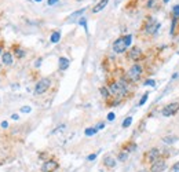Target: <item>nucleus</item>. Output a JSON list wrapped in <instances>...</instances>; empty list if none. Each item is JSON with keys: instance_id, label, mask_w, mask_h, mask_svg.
Here are the masks:
<instances>
[{"instance_id": "18", "label": "nucleus", "mask_w": 179, "mask_h": 172, "mask_svg": "<svg viewBox=\"0 0 179 172\" xmlns=\"http://www.w3.org/2000/svg\"><path fill=\"white\" fill-rule=\"evenodd\" d=\"M59 39H61V33H59V32H53V34H51V37H50L51 43H58Z\"/></svg>"}, {"instance_id": "38", "label": "nucleus", "mask_w": 179, "mask_h": 172, "mask_svg": "<svg viewBox=\"0 0 179 172\" xmlns=\"http://www.w3.org/2000/svg\"><path fill=\"white\" fill-rule=\"evenodd\" d=\"M77 2H83V0H77Z\"/></svg>"}, {"instance_id": "28", "label": "nucleus", "mask_w": 179, "mask_h": 172, "mask_svg": "<svg viewBox=\"0 0 179 172\" xmlns=\"http://www.w3.org/2000/svg\"><path fill=\"white\" fill-rule=\"evenodd\" d=\"M30 110H32V107H30V106H25V107H22V109H21L22 113H29Z\"/></svg>"}, {"instance_id": "21", "label": "nucleus", "mask_w": 179, "mask_h": 172, "mask_svg": "<svg viewBox=\"0 0 179 172\" xmlns=\"http://www.w3.org/2000/svg\"><path fill=\"white\" fill-rule=\"evenodd\" d=\"M131 124H132V117L128 116V117H127V119L123 121V128H128Z\"/></svg>"}, {"instance_id": "9", "label": "nucleus", "mask_w": 179, "mask_h": 172, "mask_svg": "<svg viewBox=\"0 0 179 172\" xmlns=\"http://www.w3.org/2000/svg\"><path fill=\"white\" fill-rule=\"evenodd\" d=\"M59 168V162L57 160H47L44 161L43 167H41V171L43 172H53V171H57Z\"/></svg>"}, {"instance_id": "6", "label": "nucleus", "mask_w": 179, "mask_h": 172, "mask_svg": "<svg viewBox=\"0 0 179 172\" xmlns=\"http://www.w3.org/2000/svg\"><path fill=\"white\" fill-rule=\"evenodd\" d=\"M179 111V102H172V103L165 105L161 109V114L164 117H172Z\"/></svg>"}, {"instance_id": "37", "label": "nucleus", "mask_w": 179, "mask_h": 172, "mask_svg": "<svg viewBox=\"0 0 179 172\" xmlns=\"http://www.w3.org/2000/svg\"><path fill=\"white\" fill-rule=\"evenodd\" d=\"M36 2H41V0H36Z\"/></svg>"}, {"instance_id": "31", "label": "nucleus", "mask_w": 179, "mask_h": 172, "mask_svg": "<svg viewBox=\"0 0 179 172\" xmlns=\"http://www.w3.org/2000/svg\"><path fill=\"white\" fill-rule=\"evenodd\" d=\"M114 117H116V116H114V113H109V114H108V120H109V121H113Z\"/></svg>"}, {"instance_id": "39", "label": "nucleus", "mask_w": 179, "mask_h": 172, "mask_svg": "<svg viewBox=\"0 0 179 172\" xmlns=\"http://www.w3.org/2000/svg\"><path fill=\"white\" fill-rule=\"evenodd\" d=\"M0 51H2V47H0Z\"/></svg>"}, {"instance_id": "36", "label": "nucleus", "mask_w": 179, "mask_h": 172, "mask_svg": "<svg viewBox=\"0 0 179 172\" xmlns=\"http://www.w3.org/2000/svg\"><path fill=\"white\" fill-rule=\"evenodd\" d=\"M169 2V0H163V3H168Z\"/></svg>"}, {"instance_id": "20", "label": "nucleus", "mask_w": 179, "mask_h": 172, "mask_svg": "<svg viewBox=\"0 0 179 172\" xmlns=\"http://www.w3.org/2000/svg\"><path fill=\"white\" fill-rule=\"evenodd\" d=\"M128 154H130V153H127L126 150H121L119 153V157H117V158H119V161H126L127 158H128Z\"/></svg>"}, {"instance_id": "23", "label": "nucleus", "mask_w": 179, "mask_h": 172, "mask_svg": "<svg viewBox=\"0 0 179 172\" xmlns=\"http://www.w3.org/2000/svg\"><path fill=\"white\" fill-rule=\"evenodd\" d=\"M163 141H164L165 143H174V142H177V138H172V136H165Z\"/></svg>"}, {"instance_id": "30", "label": "nucleus", "mask_w": 179, "mask_h": 172, "mask_svg": "<svg viewBox=\"0 0 179 172\" xmlns=\"http://www.w3.org/2000/svg\"><path fill=\"white\" fill-rule=\"evenodd\" d=\"M154 84H156L154 80H148L145 83V85H150V87H154Z\"/></svg>"}, {"instance_id": "12", "label": "nucleus", "mask_w": 179, "mask_h": 172, "mask_svg": "<svg viewBox=\"0 0 179 172\" xmlns=\"http://www.w3.org/2000/svg\"><path fill=\"white\" fill-rule=\"evenodd\" d=\"M69 65H70L69 59L65 58V57H61L59 61H58V68H59V70H66V69L69 68Z\"/></svg>"}, {"instance_id": "1", "label": "nucleus", "mask_w": 179, "mask_h": 172, "mask_svg": "<svg viewBox=\"0 0 179 172\" xmlns=\"http://www.w3.org/2000/svg\"><path fill=\"white\" fill-rule=\"evenodd\" d=\"M158 29H160V22L153 17H146V20L142 24V29L140 30L143 33H146L148 36H153V34L157 33Z\"/></svg>"}, {"instance_id": "25", "label": "nucleus", "mask_w": 179, "mask_h": 172, "mask_svg": "<svg viewBox=\"0 0 179 172\" xmlns=\"http://www.w3.org/2000/svg\"><path fill=\"white\" fill-rule=\"evenodd\" d=\"M172 15L179 17V4H177V6H174V7H172Z\"/></svg>"}, {"instance_id": "17", "label": "nucleus", "mask_w": 179, "mask_h": 172, "mask_svg": "<svg viewBox=\"0 0 179 172\" xmlns=\"http://www.w3.org/2000/svg\"><path fill=\"white\" fill-rule=\"evenodd\" d=\"M97 132H98L97 127H90V128H85V131H84V134L87 136H92V135H95Z\"/></svg>"}, {"instance_id": "40", "label": "nucleus", "mask_w": 179, "mask_h": 172, "mask_svg": "<svg viewBox=\"0 0 179 172\" xmlns=\"http://www.w3.org/2000/svg\"><path fill=\"white\" fill-rule=\"evenodd\" d=\"M53 172H57V171H53Z\"/></svg>"}, {"instance_id": "34", "label": "nucleus", "mask_w": 179, "mask_h": 172, "mask_svg": "<svg viewBox=\"0 0 179 172\" xmlns=\"http://www.w3.org/2000/svg\"><path fill=\"white\" fill-rule=\"evenodd\" d=\"M7 127H8V123L7 121H3L2 123V128H7Z\"/></svg>"}, {"instance_id": "22", "label": "nucleus", "mask_w": 179, "mask_h": 172, "mask_svg": "<svg viewBox=\"0 0 179 172\" xmlns=\"http://www.w3.org/2000/svg\"><path fill=\"white\" fill-rule=\"evenodd\" d=\"M148 97H149V92H145V94L142 95V98H140V101H139V106H143V105L146 103V101H148Z\"/></svg>"}, {"instance_id": "27", "label": "nucleus", "mask_w": 179, "mask_h": 172, "mask_svg": "<svg viewBox=\"0 0 179 172\" xmlns=\"http://www.w3.org/2000/svg\"><path fill=\"white\" fill-rule=\"evenodd\" d=\"M178 171H179V161L175 162V164L172 165V168H171V172H178Z\"/></svg>"}, {"instance_id": "41", "label": "nucleus", "mask_w": 179, "mask_h": 172, "mask_svg": "<svg viewBox=\"0 0 179 172\" xmlns=\"http://www.w3.org/2000/svg\"><path fill=\"white\" fill-rule=\"evenodd\" d=\"M178 172H179V171H178Z\"/></svg>"}, {"instance_id": "4", "label": "nucleus", "mask_w": 179, "mask_h": 172, "mask_svg": "<svg viewBox=\"0 0 179 172\" xmlns=\"http://www.w3.org/2000/svg\"><path fill=\"white\" fill-rule=\"evenodd\" d=\"M161 154H163V150H161V149H158V147H152L150 150H148V152L145 153V154H143V162L153 164L154 161H157V160H160V158H163Z\"/></svg>"}, {"instance_id": "8", "label": "nucleus", "mask_w": 179, "mask_h": 172, "mask_svg": "<svg viewBox=\"0 0 179 172\" xmlns=\"http://www.w3.org/2000/svg\"><path fill=\"white\" fill-rule=\"evenodd\" d=\"M165 168H167L165 158H160V160L153 162V164H150V172H163Z\"/></svg>"}, {"instance_id": "35", "label": "nucleus", "mask_w": 179, "mask_h": 172, "mask_svg": "<svg viewBox=\"0 0 179 172\" xmlns=\"http://www.w3.org/2000/svg\"><path fill=\"white\" fill-rule=\"evenodd\" d=\"M11 119H12V120H18V119H20V117H18V114H12V116H11Z\"/></svg>"}, {"instance_id": "26", "label": "nucleus", "mask_w": 179, "mask_h": 172, "mask_svg": "<svg viewBox=\"0 0 179 172\" xmlns=\"http://www.w3.org/2000/svg\"><path fill=\"white\" fill-rule=\"evenodd\" d=\"M84 11H85V8H81V10H79V11L73 12V14H72V15H70V17H69V18H75V17H77V15H81V14H83V12H84Z\"/></svg>"}, {"instance_id": "16", "label": "nucleus", "mask_w": 179, "mask_h": 172, "mask_svg": "<svg viewBox=\"0 0 179 172\" xmlns=\"http://www.w3.org/2000/svg\"><path fill=\"white\" fill-rule=\"evenodd\" d=\"M99 91H101L102 97H103L106 101H109L110 98H112V94H110V91H109V88H108V87H101Z\"/></svg>"}, {"instance_id": "2", "label": "nucleus", "mask_w": 179, "mask_h": 172, "mask_svg": "<svg viewBox=\"0 0 179 172\" xmlns=\"http://www.w3.org/2000/svg\"><path fill=\"white\" fill-rule=\"evenodd\" d=\"M131 41H132V36L131 34H127V36H121L117 40H114L113 43V51L116 54H123L126 52L127 48L130 47Z\"/></svg>"}, {"instance_id": "33", "label": "nucleus", "mask_w": 179, "mask_h": 172, "mask_svg": "<svg viewBox=\"0 0 179 172\" xmlns=\"http://www.w3.org/2000/svg\"><path fill=\"white\" fill-rule=\"evenodd\" d=\"M103 127H105V123H99V124L97 125V129H102Z\"/></svg>"}, {"instance_id": "29", "label": "nucleus", "mask_w": 179, "mask_h": 172, "mask_svg": "<svg viewBox=\"0 0 179 172\" xmlns=\"http://www.w3.org/2000/svg\"><path fill=\"white\" fill-rule=\"evenodd\" d=\"M97 156H98L97 153H94V154H90L88 157H87V160H88V161H92V160H95V158H97Z\"/></svg>"}, {"instance_id": "11", "label": "nucleus", "mask_w": 179, "mask_h": 172, "mask_svg": "<svg viewBox=\"0 0 179 172\" xmlns=\"http://www.w3.org/2000/svg\"><path fill=\"white\" fill-rule=\"evenodd\" d=\"M103 165L106 168H109V170H112V168L116 167V160H114L112 156H106V157L103 158Z\"/></svg>"}, {"instance_id": "7", "label": "nucleus", "mask_w": 179, "mask_h": 172, "mask_svg": "<svg viewBox=\"0 0 179 172\" xmlns=\"http://www.w3.org/2000/svg\"><path fill=\"white\" fill-rule=\"evenodd\" d=\"M50 85H51V80H50L48 77L41 79V80L37 81L36 87H34V94H36V95L44 94V92H46V91L50 88Z\"/></svg>"}, {"instance_id": "32", "label": "nucleus", "mask_w": 179, "mask_h": 172, "mask_svg": "<svg viewBox=\"0 0 179 172\" xmlns=\"http://www.w3.org/2000/svg\"><path fill=\"white\" fill-rule=\"evenodd\" d=\"M58 2H59V0H48V2H47V4H48V6H54V4H57Z\"/></svg>"}, {"instance_id": "24", "label": "nucleus", "mask_w": 179, "mask_h": 172, "mask_svg": "<svg viewBox=\"0 0 179 172\" xmlns=\"http://www.w3.org/2000/svg\"><path fill=\"white\" fill-rule=\"evenodd\" d=\"M79 24H80V25H83V26H84L85 32H88V29H87V21H85V18H84V17H81V18H80Z\"/></svg>"}, {"instance_id": "19", "label": "nucleus", "mask_w": 179, "mask_h": 172, "mask_svg": "<svg viewBox=\"0 0 179 172\" xmlns=\"http://www.w3.org/2000/svg\"><path fill=\"white\" fill-rule=\"evenodd\" d=\"M15 57H17V58H24L25 57V51L21 48V47H15Z\"/></svg>"}, {"instance_id": "10", "label": "nucleus", "mask_w": 179, "mask_h": 172, "mask_svg": "<svg viewBox=\"0 0 179 172\" xmlns=\"http://www.w3.org/2000/svg\"><path fill=\"white\" fill-rule=\"evenodd\" d=\"M171 34L172 36H178L179 34V17L172 15V22H171Z\"/></svg>"}, {"instance_id": "14", "label": "nucleus", "mask_w": 179, "mask_h": 172, "mask_svg": "<svg viewBox=\"0 0 179 172\" xmlns=\"http://www.w3.org/2000/svg\"><path fill=\"white\" fill-rule=\"evenodd\" d=\"M108 3H109V0H101L98 4H95V7L92 8V12H99V11H102L105 7L108 6Z\"/></svg>"}, {"instance_id": "15", "label": "nucleus", "mask_w": 179, "mask_h": 172, "mask_svg": "<svg viewBox=\"0 0 179 172\" xmlns=\"http://www.w3.org/2000/svg\"><path fill=\"white\" fill-rule=\"evenodd\" d=\"M2 59H3V63H4V65H11L12 63V55L10 52H3Z\"/></svg>"}, {"instance_id": "13", "label": "nucleus", "mask_w": 179, "mask_h": 172, "mask_svg": "<svg viewBox=\"0 0 179 172\" xmlns=\"http://www.w3.org/2000/svg\"><path fill=\"white\" fill-rule=\"evenodd\" d=\"M123 150H126L127 153H132V152H135V150H136V143L134 142V141H130V142L124 143Z\"/></svg>"}, {"instance_id": "5", "label": "nucleus", "mask_w": 179, "mask_h": 172, "mask_svg": "<svg viewBox=\"0 0 179 172\" xmlns=\"http://www.w3.org/2000/svg\"><path fill=\"white\" fill-rule=\"evenodd\" d=\"M127 58L130 59V61L138 63L140 61H143L145 59V54H143V51L139 48V47H132L128 52H127Z\"/></svg>"}, {"instance_id": "3", "label": "nucleus", "mask_w": 179, "mask_h": 172, "mask_svg": "<svg viewBox=\"0 0 179 172\" xmlns=\"http://www.w3.org/2000/svg\"><path fill=\"white\" fill-rule=\"evenodd\" d=\"M142 73H143L142 65H140V63H134L128 69V72H127V79H128L131 83H136L142 77Z\"/></svg>"}]
</instances>
